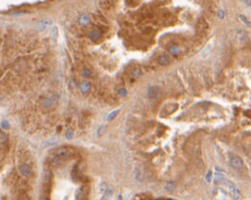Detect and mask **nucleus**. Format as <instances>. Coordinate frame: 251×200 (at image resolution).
I'll list each match as a JSON object with an SVG mask.
<instances>
[{"label": "nucleus", "instance_id": "obj_1", "mask_svg": "<svg viewBox=\"0 0 251 200\" xmlns=\"http://www.w3.org/2000/svg\"><path fill=\"white\" fill-rule=\"evenodd\" d=\"M72 153H73V151L70 148H68V147H60V148L54 151L53 156H52V158L50 159L49 163H50V165L52 167L60 166L61 164L64 163L67 159L70 158V156L72 155Z\"/></svg>", "mask_w": 251, "mask_h": 200}, {"label": "nucleus", "instance_id": "obj_2", "mask_svg": "<svg viewBox=\"0 0 251 200\" xmlns=\"http://www.w3.org/2000/svg\"><path fill=\"white\" fill-rule=\"evenodd\" d=\"M58 99H59V96L58 94H53L52 96H49L42 101V106L46 109H50L52 107H54L57 104Z\"/></svg>", "mask_w": 251, "mask_h": 200}, {"label": "nucleus", "instance_id": "obj_3", "mask_svg": "<svg viewBox=\"0 0 251 200\" xmlns=\"http://www.w3.org/2000/svg\"><path fill=\"white\" fill-rule=\"evenodd\" d=\"M161 88L158 87V86L150 87L148 89V91H147V96H148L149 99H151V100L159 99V98L161 97Z\"/></svg>", "mask_w": 251, "mask_h": 200}, {"label": "nucleus", "instance_id": "obj_4", "mask_svg": "<svg viewBox=\"0 0 251 200\" xmlns=\"http://www.w3.org/2000/svg\"><path fill=\"white\" fill-rule=\"evenodd\" d=\"M230 163L231 166L233 167L235 170H242L243 168V162L241 157L238 155H232L230 158Z\"/></svg>", "mask_w": 251, "mask_h": 200}, {"label": "nucleus", "instance_id": "obj_5", "mask_svg": "<svg viewBox=\"0 0 251 200\" xmlns=\"http://www.w3.org/2000/svg\"><path fill=\"white\" fill-rule=\"evenodd\" d=\"M223 183H224V185L227 186L228 188L230 189V191H231V192H232V195H233L234 199H239L241 197V192L239 191V189H238L232 182L227 181V180H224Z\"/></svg>", "mask_w": 251, "mask_h": 200}, {"label": "nucleus", "instance_id": "obj_6", "mask_svg": "<svg viewBox=\"0 0 251 200\" xmlns=\"http://www.w3.org/2000/svg\"><path fill=\"white\" fill-rule=\"evenodd\" d=\"M52 24H53V21H52L51 19L44 18L37 23V30L38 31H44V30H46L47 28L50 27Z\"/></svg>", "mask_w": 251, "mask_h": 200}, {"label": "nucleus", "instance_id": "obj_7", "mask_svg": "<svg viewBox=\"0 0 251 200\" xmlns=\"http://www.w3.org/2000/svg\"><path fill=\"white\" fill-rule=\"evenodd\" d=\"M89 192V188L88 186H82L76 192V198L77 199H82L85 198Z\"/></svg>", "mask_w": 251, "mask_h": 200}, {"label": "nucleus", "instance_id": "obj_8", "mask_svg": "<svg viewBox=\"0 0 251 200\" xmlns=\"http://www.w3.org/2000/svg\"><path fill=\"white\" fill-rule=\"evenodd\" d=\"M19 172L22 175L28 176L31 175V168L27 164H22V165L19 166Z\"/></svg>", "mask_w": 251, "mask_h": 200}, {"label": "nucleus", "instance_id": "obj_9", "mask_svg": "<svg viewBox=\"0 0 251 200\" xmlns=\"http://www.w3.org/2000/svg\"><path fill=\"white\" fill-rule=\"evenodd\" d=\"M100 36H101V32L99 30H92L89 34V37L93 41H97V39L100 38Z\"/></svg>", "mask_w": 251, "mask_h": 200}, {"label": "nucleus", "instance_id": "obj_10", "mask_svg": "<svg viewBox=\"0 0 251 200\" xmlns=\"http://www.w3.org/2000/svg\"><path fill=\"white\" fill-rule=\"evenodd\" d=\"M158 60H159V63L161 64V66H167V65L170 63V58L166 54H161V56L159 57Z\"/></svg>", "mask_w": 251, "mask_h": 200}, {"label": "nucleus", "instance_id": "obj_11", "mask_svg": "<svg viewBox=\"0 0 251 200\" xmlns=\"http://www.w3.org/2000/svg\"><path fill=\"white\" fill-rule=\"evenodd\" d=\"M135 173H136V178L137 180H139V181H142L143 179H144V175H143V172L141 167L137 166L135 168Z\"/></svg>", "mask_w": 251, "mask_h": 200}, {"label": "nucleus", "instance_id": "obj_12", "mask_svg": "<svg viewBox=\"0 0 251 200\" xmlns=\"http://www.w3.org/2000/svg\"><path fill=\"white\" fill-rule=\"evenodd\" d=\"M90 22V17L87 14H81L79 18V23L81 26H86Z\"/></svg>", "mask_w": 251, "mask_h": 200}, {"label": "nucleus", "instance_id": "obj_13", "mask_svg": "<svg viewBox=\"0 0 251 200\" xmlns=\"http://www.w3.org/2000/svg\"><path fill=\"white\" fill-rule=\"evenodd\" d=\"M237 37H238V39H239V41L244 42L247 39V34H246V32L243 30H238L237 31Z\"/></svg>", "mask_w": 251, "mask_h": 200}, {"label": "nucleus", "instance_id": "obj_14", "mask_svg": "<svg viewBox=\"0 0 251 200\" xmlns=\"http://www.w3.org/2000/svg\"><path fill=\"white\" fill-rule=\"evenodd\" d=\"M7 141H8L7 135H6V134L3 133V132H1V131H0V147L4 146L5 144L7 143Z\"/></svg>", "mask_w": 251, "mask_h": 200}, {"label": "nucleus", "instance_id": "obj_15", "mask_svg": "<svg viewBox=\"0 0 251 200\" xmlns=\"http://www.w3.org/2000/svg\"><path fill=\"white\" fill-rule=\"evenodd\" d=\"M90 90V83L89 82H82L80 84V91L82 93H87Z\"/></svg>", "mask_w": 251, "mask_h": 200}, {"label": "nucleus", "instance_id": "obj_16", "mask_svg": "<svg viewBox=\"0 0 251 200\" xmlns=\"http://www.w3.org/2000/svg\"><path fill=\"white\" fill-rule=\"evenodd\" d=\"M169 52H170L173 55H178L179 52H180V51H179V48H178L177 45H173V46H171L170 48H169Z\"/></svg>", "mask_w": 251, "mask_h": 200}, {"label": "nucleus", "instance_id": "obj_17", "mask_svg": "<svg viewBox=\"0 0 251 200\" xmlns=\"http://www.w3.org/2000/svg\"><path fill=\"white\" fill-rule=\"evenodd\" d=\"M51 34H52V39H53V41L55 42V41H57V28L55 27V26L53 29H52Z\"/></svg>", "mask_w": 251, "mask_h": 200}, {"label": "nucleus", "instance_id": "obj_18", "mask_svg": "<svg viewBox=\"0 0 251 200\" xmlns=\"http://www.w3.org/2000/svg\"><path fill=\"white\" fill-rule=\"evenodd\" d=\"M82 75H83V77H85V78H88V77H90L91 75H92V73H91V71L89 70V69H84V70L82 71Z\"/></svg>", "mask_w": 251, "mask_h": 200}, {"label": "nucleus", "instance_id": "obj_19", "mask_svg": "<svg viewBox=\"0 0 251 200\" xmlns=\"http://www.w3.org/2000/svg\"><path fill=\"white\" fill-rule=\"evenodd\" d=\"M73 135H74V131H73L72 128H69V129L67 130V132H66V138L67 139H72Z\"/></svg>", "mask_w": 251, "mask_h": 200}, {"label": "nucleus", "instance_id": "obj_20", "mask_svg": "<svg viewBox=\"0 0 251 200\" xmlns=\"http://www.w3.org/2000/svg\"><path fill=\"white\" fill-rule=\"evenodd\" d=\"M119 111H120V110L118 109V110H116V111H112V113H111L109 114V115H108V117H107V119H108V120H112L113 118H115L116 115H117V114H118V113H119Z\"/></svg>", "mask_w": 251, "mask_h": 200}, {"label": "nucleus", "instance_id": "obj_21", "mask_svg": "<svg viewBox=\"0 0 251 200\" xmlns=\"http://www.w3.org/2000/svg\"><path fill=\"white\" fill-rule=\"evenodd\" d=\"M141 69H139V68H136L135 70H134V73H133L134 78H137V77H139V75H141Z\"/></svg>", "mask_w": 251, "mask_h": 200}, {"label": "nucleus", "instance_id": "obj_22", "mask_svg": "<svg viewBox=\"0 0 251 200\" xmlns=\"http://www.w3.org/2000/svg\"><path fill=\"white\" fill-rule=\"evenodd\" d=\"M211 175H212V173H211V172L209 170V172L206 173V175H205V181H206L207 183L211 181Z\"/></svg>", "mask_w": 251, "mask_h": 200}, {"label": "nucleus", "instance_id": "obj_23", "mask_svg": "<svg viewBox=\"0 0 251 200\" xmlns=\"http://www.w3.org/2000/svg\"><path fill=\"white\" fill-rule=\"evenodd\" d=\"M240 18H241V19H242V20H243V21L244 23H245V24H246V25H248V26H251V23H250V22H249L248 20H247V19H246L245 17H244V16H243V15H240Z\"/></svg>", "mask_w": 251, "mask_h": 200}, {"label": "nucleus", "instance_id": "obj_24", "mask_svg": "<svg viewBox=\"0 0 251 200\" xmlns=\"http://www.w3.org/2000/svg\"><path fill=\"white\" fill-rule=\"evenodd\" d=\"M218 15H219L220 18H223V17H224V12L220 11V12H219V14H218Z\"/></svg>", "mask_w": 251, "mask_h": 200}, {"label": "nucleus", "instance_id": "obj_25", "mask_svg": "<svg viewBox=\"0 0 251 200\" xmlns=\"http://www.w3.org/2000/svg\"><path fill=\"white\" fill-rule=\"evenodd\" d=\"M102 130H103V127L101 126L99 128V132H97V135H100V134H101V132H102Z\"/></svg>", "mask_w": 251, "mask_h": 200}]
</instances>
